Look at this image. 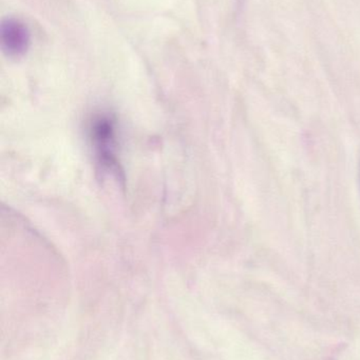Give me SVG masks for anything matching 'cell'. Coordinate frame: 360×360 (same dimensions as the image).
<instances>
[{"mask_svg":"<svg viewBox=\"0 0 360 360\" xmlns=\"http://www.w3.org/2000/svg\"><path fill=\"white\" fill-rule=\"evenodd\" d=\"M0 39L4 53L10 57H20L30 44V32L25 23L14 18L2 21Z\"/></svg>","mask_w":360,"mask_h":360,"instance_id":"obj_1","label":"cell"},{"mask_svg":"<svg viewBox=\"0 0 360 360\" xmlns=\"http://www.w3.org/2000/svg\"><path fill=\"white\" fill-rule=\"evenodd\" d=\"M92 139L101 162L114 164V126L110 118L99 117L92 124Z\"/></svg>","mask_w":360,"mask_h":360,"instance_id":"obj_2","label":"cell"}]
</instances>
